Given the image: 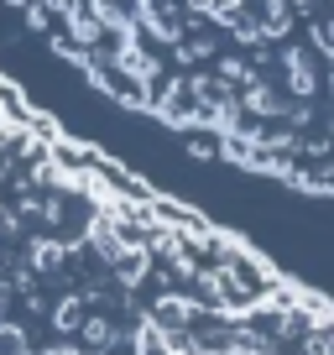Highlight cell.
Instances as JSON below:
<instances>
[{
	"instance_id": "4fadbf2b",
	"label": "cell",
	"mask_w": 334,
	"mask_h": 355,
	"mask_svg": "<svg viewBox=\"0 0 334 355\" xmlns=\"http://www.w3.org/2000/svg\"><path fill=\"white\" fill-rule=\"evenodd\" d=\"M0 282H6V277H0Z\"/></svg>"
},
{
	"instance_id": "6da1fadb",
	"label": "cell",
	"mask_w": 334,
	"mask_h": 355,
	"mask_svg": "<svg viewBox=\"0 0 334 355\" xmlns=\"http://www.w3.org/2000/svg\"><path fill=\"white\" fill-rule=\"evenodd\" d=\"M131 345H136V355H173V350H167V334H162V324H157V319L136 324Z\"/></svg>"
},
{
	"instance_id": "3957f363",
	"label": "cell",
	"mask_w": 334,
	"mask_h": 355,
	"mask_svg": "<svg viewBox=\"0 0 334 355\" xmlns=\"http://www.w3.org/2000/svg\"><path fill=\"white\" fill-rule=\"evenodd\" d=\"M245 110H251V115H288V105H282L277 100V94H272V89L267 84H251V89H245Z\"/></svg>"
},
{
	"instance_id": "5b68a950",
	"label": "cell",
	"mask_w": 334,
	"mask_h": 355,
	"mask_svg": "<svg viewBox=\"0 0 334 355\" xmlns=\"http://www.w3.org/2000/svg\"><path fill=\"white\" fill-rule=\"evenodd\" d=\"M53 324H58V329H78V324H84V303H78V298H63V303L53 309Z\"/></svg>"
},
{
	"instance_id": "7c38bea8",
	"label": "cell",
	"mask_w": 334,
	"mask_h": 355,
	"mask_svg": "<svg viewBox=\"0 0 334 355\" xmlns=\"http://www.w3.org/2000/svg\"><path fill=\"white\" fill-rule=\"evenodd\" d=\"M0 225H6V209H0Z\"/></svg>"
},
{
	"instance_id": "7a4b0ae2",
	"label": "cell",
	"mask_w": 334,
	"mask_h": 355,
	"mask_svg": "<svg viewBox=\"0 0 334 355\" xmlns=\"http://www.w3.org/2000/svg\"><path fill=\"white\" fill-rule=\"evenodd\" d=\"M157 313H162L167 329H183V324L199 319V303H193V298H162V303H157Z\"/></svg>"
},
{
	"instance_id": "30bf717a",
	"label": "cell",
	"mask_w": 334,
	"mask_h": 355,
	"mask_svg": "<svg viewBox=\"0 0 334 355\" xmlns=\"http://www.w3.org/2000/svg\"><path fill=\"white\" fill-rule=\"evenodd\" d=\"M313 42H319V47H324V53H329V58H334V21H329V26H319V37H313Z\"/></svg>"
},
{
	"instance_id": "277c9868",
	"label": "cell",
	"mask_w": 334,
	"mask_h": 355,
	"mask_svg": "<svg viewBox=\"0 0 334 355\" xmlns=\"http://www.w3.org/2000/svg\"><path fill=\"white\" fill-rule=\"evenodd\" d=\"M288 89L298 94V100H308L313 89H319V73L308 68V58H288Z\"/></svg>"
},
{
	"instance_id": "8992f818",
	"label": "cell",
	"mask_w": 334,
	"mask_h": 355,
	"mask_svg": "<svg viewBox=\"0 0 334 355\" xmlns=\"http://www.w3.org/2000/svg\"><path fill=\"white\" fill-rule=\"evenodd\" d=\"M0 355H26V329L21 324H0Z\"/></svg>"
},
{
	"instance_id": "ba28073f",
	"label": "cell",
	"mask_w": 334,
	"mask_h": 355,
	"mask_svg": "<svg viewBox=\"0 0 334 355\" xmlns=\"http://www.w3.org/2000/svg\"><path fill=\"white\" fill-rule=\"evenodd\" d=\"M282 26H288V6H282V0H267V21H261V32L282 37Z\"/></svg>"
},
{
	"instance_id": "9c48e42d",
	"label": "cell",
	"mask_w": 334,
	"mask_h": 355,
	"mask_svg": "<svg viewBox=\"0 0 334 355\" xmlns=\"http://www.w3.org/2000/svg\"><path fill=\"white\" fill-rule=\"evenodd\" d=\"M32 261H37V266L63 261V245H58V241H37V245H32Z\"/></svg>"
},
{
	"instance_id": "8fae6325",
	"label": "cell",
	"mask_w": 334,
	"mask_h": 355,
	"mask_svg": "<svg viewBox=\"0 0 334 355\" xmlns=\"http://www.w3.org/2000/svg\"><path fill=\"white\" fill-rule=\"evenodd\" d=\"M292 6H303V11H308V6H313V0H292Z\"/></svg>"
},
{
	"instance_id": "52a82bcc",
	"label": "cell",
	"mask_w": 334,
	"mask_h": 355,
	"mask_svg": "<svg viewBox=\"0 0 334 355\" xmlns=\"http://www.w3.org/2000/svg\"><path fill=\"white\" fill-rule=\"evenodd\" d=\"M84 340H89V345H105V350H110L121 334H115V324H110V319H89V324H84Z\"/></svg>"
}]
</instances>
